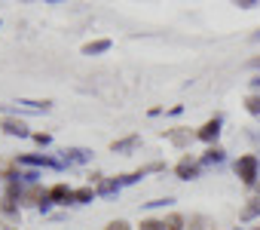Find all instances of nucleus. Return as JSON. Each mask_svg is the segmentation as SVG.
I'll use <instances>...</instances> for the list:
<instances>
[{
	"mask_svg": "<svg viewBox=\"0 0 260 230\" xmlns=\"http://www.w3.org/2000/svg\"><path fill=\"white\" fill-rule=\"evenodd\" d=\"M251 86H254V89H260V77H254V80H251Z\"/></svg>",
	"mask_w": 260,
	"mask_h": 230,
	"instance_id": "21",
	"label": "nucleus"
},
{
	"mask_svg": "<svg viewBox=\"0 0 260 230\" xmlns=\"http://www.w3.org/2000/svg\"><path fill=\"white\" fill-rule=\"evenodd\" d=\"M245 110L251 113V117H260V95H248L245 98Z\"/></svg>",
	"mask_w": 260,
	"mask_h": 230,
	"instance_id": "10",
	"label": "nucleus"
},
{
	"mask_svg": "<svg viewBox=\"0 0 260 230\" xmlns=\"http://www.w3.org/2000/svg\"><path fill=\"white\" fill-rule=\"evenodd\" d=\"M138 141H141L138 135H128V138H122V141H113V145H110V151H113V154H125V151H135V148H138Z\"/></svg>",
	"mask_w": 260,
	"mask_h": 230,
	"instance_id": "7",
	"label": "nucleus"
},
{
	"mask_svg": "<svg viewBox=\"0 0 260 230\" xmlns=\"http://www.w3.org/2000/svg\"><path fill=\"white\" fill-rule=\"evenodd\" d=\"M257 169H260V166H257V157H254V154H245V157L236 160V175H239L242 184H248V187L257 181Z\"/></svg>",
	"mask_w": 260,
	"mask_h": 230,
	"instance_id": "1",
	"label": "nucleus"
},
{
	"mask_svg": "<svg viewBox=\"0 0 260 230\" xmlns=\"http://www.w3.org/2000/svg\"><path fill=\"white\" fill-rule=\"evenodd\" d=\"M166 138L172 141V145H178V148H184V145H190L196 135L190 132V129H172V132H166Z\"/></svg>",
	"mask_w": 260,
	"mask_h": 230,
	"instance_id": "5",
	"label": "nucleus"
},
{
	"mask_svg": "<svg viewBox=\"0 0 260 230\" xmlns=\"http://www.w3.org/2000/svg\"><path fill=\"white\" fill-rule=\"evenodd\" d=\"M260 215V199H251L245 209H242V221H251V218H257Z\"/></svg>",
	"mask_w": 260,
	"mask_h": 230,
	"instance_id": "9",
	"label": "nucleus"
},
{
	"mask_svg": "<svg viewBox=\"0 0 260 230\" xmlns=\"http://www.w3.org/2000/svg\"><path fill=\"white\" fill-rule=\"evenodd\" d=\"M104 230H132V227H128V221H110Z\"/></svg>",
	"mask_w": 260,
	"mask_h": 230,
	"instance_id": "15",
	"label": "nucleus"
},
{
	"mask_svg": "<svg viewBox=\"0 0 260 230\" xmlns=\"http://www.w3.org/2000/svg\"><path fill=\"white\" fill-rule=\"evenodd\" d=\"M257 187H260V184H257Z\"/></svg>",
	"mask_w": 260,
	"mask_h": 230,
	"instance_id": "25",
	"label": "nucleus"
},
{
	"mask_svg": "<svg viewBox=\"0 0 260 230\" xmlns=\"http://www.w3.org/2000/svg\"><path fill=\"white\" fill-rule=\"evenodd\" d=\"M251 68H260V59H251Z\"/></svg>",
	"mask_w": 260,
	"mask_h": 230,
	"instance_id": "22",
	"label": "nucleus"
},
{
	"mask_svg": "<svg viewBox=\"0 0 260 230\" xmlns=\"http://www.w3.org/2000/svg\"><path fill=\"white\" fill-rule=\"evenodd\" d=\"M92 196H95L92 187H80V190H74V203H89Z\"/></svg>",
	"mask_w": 260,
	"mask_h": 230,
	"instance_id": "12",
	"label": "nucleus"
},
{
	"mask_svg": "<svg viewBox=\"0 0 260 230\" xmlns=\"http://www.w3.org/2000/svg\"><path fill=\"white\" fill-rule=\"evenodd\" d=\"M175 172H178V178L190 181V178H196V175H199V166H196V163L190 160V154H187V157H184V160L178 163V169H175Z\"/></svg>",
	"mask_w": 260,
	"mask_h": 230,
	"instance_id": "4",
	"label": "nucleus"
},
{
	"mask_svg": "<svg viewBox=\"0 0 260 230\" xmlns=\"http://www.w3.org/2000/svg\"><path fill=\"white\" fill-rule=\"evenodd\" d=\"M107 49H110V40H95V43L83 46V55H98V52H107Z\"/></svg>",
	"mask_w": 260,
	"mask_h": 230,
	"instance_id": "8",
	"label": "nucleus"
},
{
	"mask_svg": "<svg viewBox=\"0 0 260 230\" xmlns=\"http://www.w3.org/2000/svg\"><path fill=\"white\" fill-rule=\"evenodd\" d=\"M138 230H166V221H156V218H147V221H141V227Z\"/></svg>",
	"mask_w": 260,
	"mask_h": 230,
	"instance_id": "13",
	"label": "nucleus"
},
{
	"mask_svg": "<svg viewBox=\"0 0 260 230\" xmlns=\"http://www.w3.org/2000/svg\"><path fill=\"white\" fill-rule=\"evenodd\" d=\"M64 154H71V160H77V163L89 160V151H64Z\"/></svg>",
	"mask_w": 260,
	"mask_h": 230,
	"instance_id": "16",
	"label": "nucleus"
},
{
	"mask_svg": "<svg viewBox=\"0 0 260 230\" xmlns=\"http://www.w3.org/2000/svg\"><path fill=\"white\" fill-rule=\"evenodd\" d=\"M254 230H260V227H254Z\"/></svg>",
	"mask_w": 260,
	"mask_h": 230,
	"instance_id": "24",
	"label": "nucleus"
},
{
	"mask_svg": "<svg viewBox=\"0 0 260 230\" xmlns=\"http://www.w3.org/2000/svg\"><path fill=\"white\" fill-rule=\"evenodd\" d=\"M217 135H220V120H217V117H214V120H208V123L196 132V138H199V141H208V145H211V141H217Z\"/></svg>",
	"mask_w": 260,
	"mask_h": 230,
	"instance_id": "2",
	"label": "nucleus"
},
{
	"mask_svg": "<svg viewBox=\"0 0 260 230\" xmlns=\"http://www.w3.org/2000/svg\"><path fill=\"white\" fill-rule=\"evenodd\" d=\"M220 160H223V151H220V148L205 151V163H220Z\"/></svg>",
	"mask_w": 260,
	"mask_h": 230,
	"instance_id": "14",
	"label": "nucleus"
},
{
	"mask_svg": "<svg viewBox=\"0 0 260 230\" xmlns=\"http://www.w3.org/2000/svg\"><path fill=\"white\" fill-rule=\"evenodd\" d=\"M22 104H28V107H43V110H46L52 101H49V98H43V101H22Z\"/></svg>",
	"mask_w": 260,
	"mask_h": 230,
	"instance_id": "17",
	"label": "nucleus"
},
{
	"mask_svg": "<svg viewBox=\"0 0 260 230\" xmlns=\"http://www.w3.org/2000/svg\"><path fill=\"white\" fill-rule=\"evenodd\" d=\"M34 141H37V145H49V135H43V132H37V135H34Z\"/></svg>",
	"mask_w": 260,
	"mask_h": 230,
	"instance_id": "19",
	"label": "nucleus"
},
{
	"mask_svg": "<svg viewBox=\"0 0 260 230\" xmlns=\"http://www.w3.org/2000/svg\"><path fill=\"white\" fill-rule=\"evenodd\" d=\"M110 190H116V184H113V181H104V184H101V193H110Z\"/></svg>",
	"mask_w": 260,
	"mask_h": 230,
	"instance_id": "20",
	"label": "nucleus"
},
{
	"mask_svg": "<svg viewBox=\"0 0 260 230\" xmlns=\"http://www.w3.org/2000/svg\"><path fill=\"white\" fill-rule=\"evenodd\" d=\"M49 199H55V203H74V190L68 184H55L49 190Z\"/></svg>",
	"mask_w": 260,
	"mask_h": 230,
	"instance_id": "6",
	"label": "nucleus"
},
{
	"mask_svg": "<svg viewBox=\"0 0 260 230\" xmlns=\"http://www.w3.org/2000/svg\"><path fill=\"white\" fill-rule=\"evenodd\" d=\"M251 40H254V43H260V34H254V37H251Z\"/></svg>",
	"mask_w": 260,
	"mask_h": 230,
	"instance_id": "23",
	"label": "nucleus"
},
{
	"mask_svg": "<svg viewBox=\"0 0 260 230\" xmlns=\"http://www.w3.org/2000/svg\"><path fill=\"white\" fill-rule=\"evenodd\" d=\"M236 7H242V10H251V7H257V0H239Z\"/></svg>",
	"mask_w": 260,
	"mask_h": 230,
	"instance_id": "18",
	"label": "nucleus"
},
{
	"mask_svg": "<svg viewBox=\"0 0 260 230\" xmlns=\"http://www.w3.org/2000/svg\"><path fill=\"white\" fill-rule=\"evenodd\" d=\"M166 230H184V215H178V212L169 215L166 218Z\"/></svg>",
	"mask_w": 260,
	"mask_h": 230,
	"instance_id": "11",
	"label": "nucleus"
},
{
	"mask_svg": "<svg viewBox=\"0 0 260 230\" xmlns=\"http://www.w3.org/2000/svg\"><path fill=\"white\" fill-rule=\"evenodd\" d=\"M0 129H4L7 135H19V138H25V135H28V126H25L22 120H16V117H7L4 123H0Z\"/></svg>",
	"mask_w": 260,
	"mask_h": 230,
	"instance_id": "3",
	"label": "nucleus"
}]
</instances>
